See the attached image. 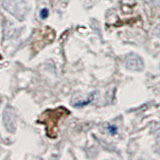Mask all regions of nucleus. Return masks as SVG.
<instances>
[{"label":"nucleus","instance_id":"obj_1","mask_svg":"<svg viewBox=\"0 0 160 160\" xmlns=\"http://www.w3.org/2000/svg\"><path fill=\"white\" fill-rule=\"evenodd\" d=\"M47 14H48V12H47V10H45V9H44V10L41 12V16L43 17V18L46 17V16H47Z\"/></svg>","mask_w":160,"mask_h":160}]
</instances>
